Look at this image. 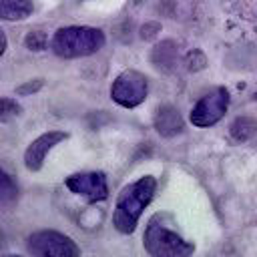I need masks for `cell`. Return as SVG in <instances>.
Instances as JSON below:
<instances>
[{
  "label": "cell",
  "instance_id": "4",
  "mask_svg": "<svg viewBox=\"0 0 257 257\" xmlns=\"http://www.w3.org/2000/svg\"><path fill=\"white\" fill-rule=\"evenodd\" d=\"M26 249L32 257H80L76 241L54 229H42L28 235Z\"/></svg>",
  "mask_w": 257,
  "mask_h": 257
},
{
  "label": "cell",
  "instance_id": "1",
  "mask_svg": "<svg viewBox=\"0 0 257 257\" xmlns=\"http://www.w3.org/2000/svg\"><path fill=\"white\" fill-rule=\"evenodd\" d=\"M155 191H157V179L153 175H145L139 181L122 187V191L116 197L114 213H112V225L118 233L131 235L137 229L143 211L155 197Z\"/></svg>",
  "mask_w": 257,
  "mask_h": 257
},
{
  "label": "cell",
  "instance_id": "7",
  "mask_svg": "<svg viewBox=\"0 0 257 257\" xmlns=\"http://www.w3.org/2000/svg\"><path fill=\"white\" fill-rule=\"evenodd\" d=\"M66 189L88 203H98L108 197V185L102 171H88V173H74L64 181Z\"/></svg>",
  "mask_w": 257,
  "mask_h": 257
},
{
  "label": "cell",
  "instance_id": "3",
  "mask_svg": "<svg viewBox=\"0 0 257 257\" xmlns=\"http://www.w3.org/2000/svg\"><path fill=\"white\" fill-rule=\"evenodd\" d=\"M104 46V34L90 26H66L58 28L50 40L54 54L62 58H78L94 54Z\"/></svg>",
  "mask_w": 257,
  "mask_h": 257
},
{
  "label": "cell",
  "instance_id": "2",
  "mask_svg": "<svg viewBox=\"0 0 257 257\" xmlns=\"http://www.w3.org/2000/svg\"><path fill=\"white\" fill-rule=\"evenodd\" d=\"M143 245L151 257H191L195 245L183 239L175 229L165 223V215H155L147 223Z\"/></svg>",
  "mask_w": 257,
  "mask_h": 257
},
{
  "label": "cell",
  "instance_id": "14",
  "mask_svg": "<svg viewBox=\"0 0 257 257\" xmlns=\"http://www.w3.org/2000/svg\"><path fill=\"white\" fill-rule=\"evenodd\" d=\"M24 44H26V48H30V50H44L46 44H48V38H46L44 32L34 30V32H28V36L24 38Z\"/></svg>",
  "mask_w": 257,
  "mask_h": 257
},
{
  "label": "cell",
  "instance_id": "10",
  "mask_svg": "<svg viewBox=\"0 0 257 257\" xmlns=\"http://www.w3.org/2000/svg\"><path fill=\"white\" fill-rule=\"evenodd\" d=\"M32 12V0H0V18L24 20Z\"/></svg>",
  "mask_w": 257,
  "mask_h": 257
},
{
  "label": "cell",
  "instance_id": "8",
  "mask_svg": "<svg viewBox=\"0 0 257 257\" xmlns=\"http://www.w3.org/2000/svg\"><path fill=\"white\" fill-rule=\"evenodd\" d=\"M66 137H68V135L62 133V131H48V133L40 135L38 139H34V141L28 145V149L24 151V165H26V169H28V171H40L42 165H44L46 155H48L58 143H62Z\"/></svg>",
  "mask_w": 257,
  "mask_h": 257
},
{
  "label": "cell",
  "instance_id": "9",
  "mask_svg": "<svg viewBox=\"0 0 257 257\" xmlns=\"http://www.w3.org/2000/svg\"><path fill=\"white\" fill-rule=\"evenodd\" d=\"M155 128L161 137H175L179 135L185 124H183V118H181V112L171 106V104H163L157 108L155 112Z\"/></svg>",
  "mask_w": 257,
  "mask_h": 257
},
{
  "label": "cell",
  "instance_id": "11",
  "mask_svg": "<svg viewBox=\"0 0 257 257\" xmlns=\"http://www.w3.org/2000/svg\"><path fill=\"white\" fill-rule=\"evenodd\" d=\"M257 133V122L249 116H239L235 118V122L231 124V137L237 141V143H245L249 141L253 135Z\"/></svg>",
  "mask_w": 257,
  "mask_h": 257
},
{
  "label": "cell",
  "instance_id": "17",
  "mask_svg": "<svg viewBox=\"0 0 257 257\" xmlns=\"http://www.w3.org/2000/svg\"><path fill=\"white\" fill-rule=\"evenodd\" d=\"M6 257H20V255H6Z\"/></svg>",
  "mask_w": 257,
  "mask_h": 257
},
{
  "label": "cell",
  "instance_id": "12",
  "mask_svg": "<svg viewBox=\"0 0 257 257\" xmlns=\"http://www.w3.org/2000/svg\"><path fill=\"white\" fill-rule=\"evenodd\" d=\"M16 197H18L16 183H14L12 177L0 167V207H10V205H14Z\"/></svg>",
  "mask_w": 257,
  "mask_h": 257
},
{
  "label": "cell",
  "instance_id": "15",
  "mask_svg": "<svg viewBox=\"0 0 257 257\" xmlns=\"http://www.w3.org/2000/svg\"><path fill=\"white\" fill-rule=\"evenodd\" d=\"M40 88H42V80L36 78V80H28L26 84L18 86L16 92H18V94H28V92H36V90H40Z\"/></svg>",
  "mask_w": 257,
  "mask_h": 257
},
{
  "label": "cell",
  "instance_id": "16",
  "mask_svg": "<svg viewBox=\"0 0 257 257\" xmlns=\"http://www.w3.org/2000/svg\"><path fill=\"white\" fill-rule=\"evenodd\" d=\"M4 50H6V36H4V32L0 30V56L4 54Z\"/></svg>",
  "mask_w": 257,
  "mask_h": 257
},
{
  "label": "cell",
  "instance_id": "5",
  "mask_svg": "<svg viewBox=\"0 0 257 257\" xmlns=\"http://www.w3.org/2000/svg\"><path fill=\"white\" fill-rule=\"evenodd\" d=\"M149 92V80L145 74H141L139 70H124L120 72L112 86H110V96L116 104L124 106V108H135L139 106Z\"/></svg>",
  "mask_w": 257,
  "mask_h": 257
},
{
  "label": "cell",
  "instance_id": "6",
  "mask_svg": "<svg viewBox=\"0 0 257 257\" xmlns=\"http://www.w3.org/2000/svg\"><path fill=\"white\" fill-rule=\"evenodd\" d=\"M227 106H229V92L227 88L219 86V88H213L211 92H207L191 110V122L195 126H211L215 122H219L225 112H227Z\"/></svg>",
  "mask_w": 257,
  "mask_h": 257
},
{
  "label": "cell",
  "instance_id": "13",
  "mask_svg": "<svg viewBox=\"0 0 257 257\" xmlns=\"http://www.w3.org/2000/svg\"><path fill=\"white\" fill-rule=\"evenodd\" d=\"M20 104L14 100V98H4V96H0V122H6V120H10V118H14V116H18L20 114Z\"/></svg>",
  "mask_w": 257,
  "mask_h": 257
}]
</instances>
